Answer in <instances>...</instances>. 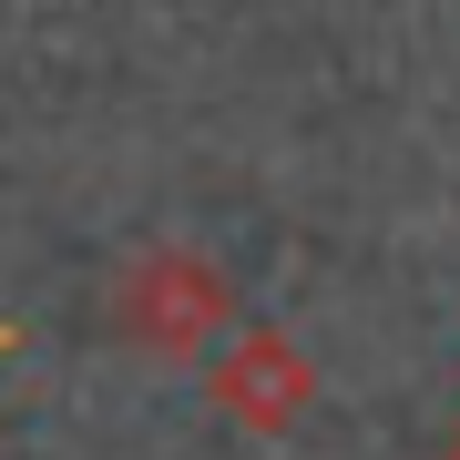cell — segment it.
<instances>
[{
	"mask_svg": "<svg viewBox=\"0 0 460 460\" xmlns=\"http://www.w3.org/2000/svg\"><path fill=\"white\" fill-rule=\"evenodd\" d=\"M0 348H11V328H0Z\"/></svg>",
	"mask_w": 460,
	"mask_h": 460,
	"instance_id": "cell-4",
	"label": "cell"
},
{
	"mask_svg": "<svg viewBox=\"0 0 460 460\" xmlns=\"http://www.w3.org/2000/svg\"><path fill=\"white\" fill-rule=\"evenodd\" d=\"M235 328V277L195 246H144L113 277V338L144 358H205Z\"/></svg>",
	"mask_w": 460,
	"mask_h": 460,
	"instance_id": "cell-1",
	"label": "cell"
},
{
	"mask_svg": "<svg viewBox=\"0 0 460 460\" xmlns=\"http://www.w3.org/2000/svg\"><path fill=\"white\" fill-rule=\"evenodd\" d=\"M440 460H460V429H450V440H440Z\"/></svg>",
	"mask_w": 460,
	"mask_h": 460,
	"instance_id": "cell-3",
	"label": "cell"
},
{
	"mask_svg": "<svg viewBox=\"0 0 460 460\" xmlns=\"http://www.w3.org/2000/svg\"><path fill=\"white\" fill-rule=\"evenodd\" d=\"M205 399H215V420H235L246 440H287V429L307 420V399H317V358L287 328H226Z\"/></svg>",
	"mask_w": 460,
	"mask_h": 460,
	"instance_id": "cell-2",
	"label": "cell"
}]
</instances>
